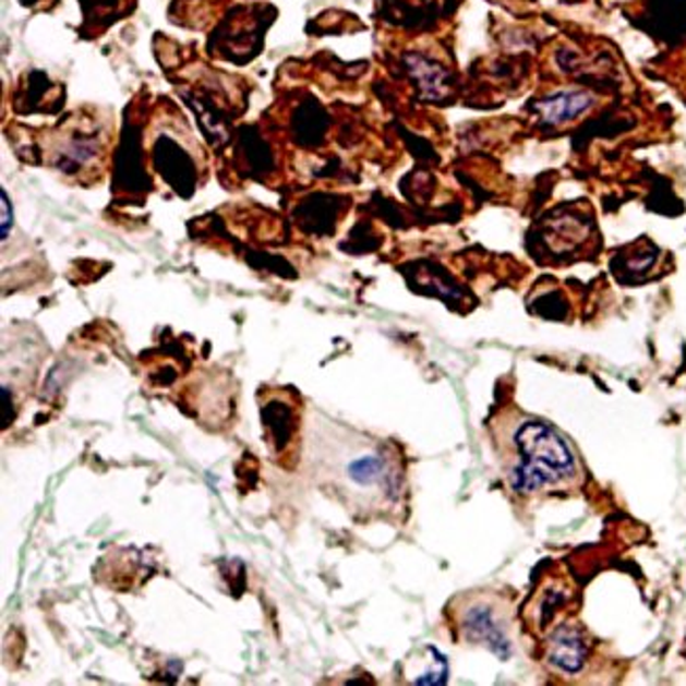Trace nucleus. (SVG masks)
I'll use <instances>...</instances> for the list:
<instances>
[{
  "mask_svg": "<svg viewBox=\"0 0 686 686\" xmlns=\"http://www.w3.org/2000/svg\"><path fill=\"white\" fill-rule=\"evenodd\" d=\"M11 225H13V209H11L9 196H7V193H2V239L9 237Z\"/></svg>",
  "mask_w": 686,
  "mask_h": 686,
  "instance_id": "9",
  "label": "nucleus"
},
{
  "mask_svg": "<svg viewBox=\"0 0 686 686\" xmlns=\"http://www.w3.org/2000/svg\"><path fill=\"white\" fill-rule=\"evenodd\" d=\"M153 164L157 171L165 178L169 186L178 195H193L196 186V165L182 144H178L176 137L169 133H161L153 144Z\"/></svg>",
  "mask_w": 686,
  "mask_h": 686,
  "instance_id": "3",
  "label": "nucleus"
},
{
  "mask_svg": "<svg viewBox=\"0 0 686 686\" xmlns=\"http://www.w3.org/2000/svg\"><path fill=\"white\" fill-rule=\"evenodd\" d=\"M507 476L514 491L534 494L550 486L570 484L577 476L573 450L547 423L523 419L509 433Z\"/></svg>",
  "mask_w": 686,
  "mask_h": 686,
  "instance_id": "1",
  "label": "nucleus"
},
{
  "mask_svg": "<svg viewBox=\"0 0 686 686\" xmlns=\"http://www.w3.org/2000/svg\"><path fill=\"white\" fill-rule=\"evenodd\" d=\"M547 657H550V663L559 672L577 674L588 663V642L575 625H562L557 627L550 642Z\"/></svg>",
  "mask_w": 686,
  "mask_h": 686,
  "instance_id": "4",
  "label": "nucleus"
},
{
  "mask_svg": "<svg viewBox=\"0 0 686 686\" xmlns=\"http://www.w3.org/2000/svg\"><path fill=\"white\" fill-rule=\"evenodd\" d=\"M593 104L589 94L583 92H566L557 94L556 98L543 99L539 104V112L545 125H564L577 119L583 110Z\"/></svg>",
  "mask_w": 686,
  "mask_h": 686,
  "instance_id": "7",
  "label": "nucleus"
},
{
  "mask_svg": "<svg viewBox=\"0 0 686 686\" xmlns=\"http://www.w3.org/2000/svg\"><path fill=\"white\" fill-rule=\"evenodd\" d=\"M98 135H89L74 130L56 144L53 165H58L65 173L81 171L85 165L92 164L99 155Z\"/></svg>",
  "mask_w": 686,
  "mask_h": 686,
  "instance_id": "5",
  "label": "nucleus"
},
{
  "mask_svg": "<svg viewBox=\"0 0 686 686\" xmlns=\"http://www.w3.org/2000/svg\"><path fill=\"white\" fill-rule=\"evenodd\" d=\"M324 115L317 106L306 104L296 112L294 133L296 140L302 144H315L324 135Z\"/></svg>",
  "mask_w": 686,
  "mask_h": 686,
  "instance_id": "8",
  "label": "nucleus"
},
{
  "mask_svg": "<svg viewBox=\"0 0 686 686\" xmlns=\"http://www.w3.org/2000/svg\"><path fill=\"white\" fill-rule=\"evenodd\" d=\"M22 2H24L26 7H33V4H36V2H38V0H22Z\"/></svg>",
  "mask_w": 686,
  "mask_h": 686,
  "instance_id": "10",
  "label": "nucleus"
},
{
  "mask_svg": "<svg viewBox=\"0 0 686 686\" xmlns=\"http://www.w3.org/2000/svg\"><path fill=\"white\" fill-rule=\"evenodd\" d=\"M457 627L469 645H484L501 659L512 654L509 617L492 595H471L457 609Z\"/></svg>",
  "mask_w": 686,
  "mask_h": 686,
  "instance_id": "2",
  "label": "nucleus"
},
{
  "mask_svg": "<svg viewBox=\"0 0 686 686\" xmlns=\"http://www.w3.org/2000/svg\"><path fill=\"white\" fill-rule=\"evenodd\" d=\"M262 425L266 429L268 444L275 450V455H284L288 450V444L292 442L296 423L292 410L286 401L270 399L266 406H262Z\"/></svg>",
  "mask_w": 686,
  "mask_h": 686,
  "instance_id": "6",
  "label": "nucleus"
}]
</instances>
